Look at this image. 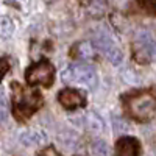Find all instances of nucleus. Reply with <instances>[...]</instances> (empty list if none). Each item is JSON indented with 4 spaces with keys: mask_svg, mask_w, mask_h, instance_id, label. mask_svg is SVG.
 Here are the masks:
<instances>
[{
    "mask_svg": "<svg viewBox=\"0 0 156 156\" xmlns=\"http://www.w3.org/2000/svg\"><path fill=\"white\" fill-rule=\"evenodd\" d=\"M94 45L101 51L103 55H105V58L112 64V66H120L122 61H123V53L122 50L117 47V44L114 42V39L108 34V33H97L92 39Z\"/></svg>",
    "mask_w": 156,
    "mask_h": 156,
    "instance_id": "4",
    "label": "nucleus"
},
{
    "mask_svg": "<svg viewBox=\"0 0 156 156\" xmlns=\"http://www.w3.org/2000/svg\"><path fill=\"white\" fill-rule=\"evenodd\" d=\"M45 2H53V0H45Z\"/></svg>",
    "mask_w": 156,
    "mask_h": 156,
    "instance_id": "16",
    "label": "nucleus"
},
{
    "mask_svg": "<svg viewBox=\"0 0 156 156\" xmlns=\"http://www.w3.org/2000/svg\"><path fill=\"white\" fill-rule=\"evenodd\" d=\"M117 156H139V142L134 137H120L115 144Z\"/></svg>",
    "mask_w": 156,
    "mask_h": 156,
    "instance_id": "8",
    "label": "nucleus"
},
{
    "mask_svg": "<svg viewBox=\"0 0 156 156\" xmlns=\"http://www.w3.org/2000/svg\"><path fill=\"white\" fill-rule=\"evenodd\" d=\"M134 58L137 62L156 61V39L147 30H139L134 36Z\"/></svg>",
    "mask_w": 156,
    "mask_h": 156,
    "instance_id": "3",
    "label": "nucleus"
},
{
    "mask_svg": "<svg viewBox=\"0 0 156 156\" xmlns=\"http://www.w3.org/2000/svg\"><path fill=\"white\" fill-rule=\"evenodd\" d=\"M58 101L61 103V106L67 108V109H73V108H81L84 106L86 103V97L83 92H80V90L76 89H62L59 95H58Z\"/></svg>",
    "mask_w": 156,
    "mask_h": 156,
    "instance_id": "6",
    "label": "nucleus"
},
{
    "mask_svg": "<svg viewBox=\"0 0 156 156\" xmlns=\"http://www.w3.org/2000/svg\"><path fill=\"white\" fill-rule=\"evenodd\" d=\"M8 115V100L5 95V90L0 87V120H6Z\"/></svg>",
    "mask_w": 156,
    "mask_h": 156,
    "instance_id": "13",
    "label": "nucleus"
},
{
    "mask_svg": "<svg viewBox=\"0 0 156 156\" xmlns=\"http://www.w3.org/2000/svg\"><path fill=\"white\" fill-rule=\"evenodd\" d=\"M47 134L42 129H27L19 136V142L23 147H37L47 142Z\"/></svg>",
    "mask_w": 156,
    "mask_h": 156,
    "instance_id": "7",
    "label": "nucleus"
},
{
    "mask_svg": "<svg viewBox=\"0 0 156 156\" xmlns=\"http://www.w3.org/2000/svg\"><path fill=\"white\" fill-rule=\"evenodd\" d=\"M72 55L75 58H80V59H90L95 56V45H94V42H89V41L76 42L73 45Z\"/></svg>",
    "mask_w": 156,
    "mask_h": 156,
    "instance_id": "10",
    "label": "nucleus"
},
{
    "mask_svg": "<svg viewBox=\"0 0 156 156\" xmlns=\"http://www.w3.org/2000/svg\"><path fill=\"white\" fill-rule=\"evenodd\" d=\"M84 128L92 134H101L103 129H105V123H103L101 117L92 111L84 115Z\"/></svg>",
    "mask_w": 156,
    "mask_h": 156,
    "instance_id": "9",
    "label": "nucleus"
},
{
    "mask_svg": "<svg viewBox=\"0 0 156 156\" xmlns=\"http://www.w3.org/2000/svg\"><path fill=\"white\" fill-rule=\"evenodd\" d=\"M128 114L134 120L144 122L148 120L156 112V98L150 92H142L137 95H133L126 100Z\"/></svg>",
    "mask_w": 156,
    "mask_h": 156,
    "instance_id": "2",
    "label": "nucleus"
},
{
    "mask_svg": "<svg viewBox=\"0 0 156 156\" xmlns=\"http://www.w3.org/2000/svg\"><path fill=\"white\" fill-rule=\"evenodd\" d=\"M61 78L64 83H76L87 89H95L98 84V75L95 69L86 62H75L66 66Z\"/></svg>",
    "mask_w": 156,
    "mask_h": 156,
    "instance_id": "1",
    "label": "nucleus"
},
{
    "mask_svg": "<svg viewBox=\"0 0 156 156\" xmlns=\"http://www.w3.org/2000/svg\"><path fill=\"white\" fill-rule=\"evenodd\" d=\"M90 151H92L94 156H108L109 153V148H108V144L101 139H97L90 144Z\"/></svg>",
    "mask_w": 156,
    "mask_h": 156,
    "instance_id": "12",
    "label": "nucleus"
},
{
    "mask_svg": "<svg viewBox=\"0 0 156 156\" xmlns=\"http://www.w3.org/2000/svg\"><path fill=\"white\" fill-rule=\"evenodd\" d=\"M14 33V23L9 17H2L0 19V37L2 39H9Z\"/></svg>",
    "mask_w": 156,
    "mask_h": 156,
    "instance_id": "11",
    "label": "nucleus"
},
{
    "mask_svg": "<svg viewBox=\"0 0 156 156\" xmlns=\"http://www.w3.org/2000/svg\"><path fill=\"white\" fill-rule=\"evenodd\" d=\"M25 78H27V81L30 84L50 86L53 83V78H55V67L48 61H39L27 69Z\"/></svg>",
    "mask_w": 156,
    "mask_h": 156,
    "instance_id": "5",
    "label": "nucleus"
},
{
    "mask_svg": "<svg viewBox=\"0 0 156 156\" xmlns=\"http://www.w3.org/2000/svg\"><path fill=\"white\" fill-rule=\"evenodd\" d=\"M8 70H9V62L5 58H0V81H2V78L6 75Z\"/></svg>",
    "mask_w": 156,
    "mask_h": 156,
    "instance_id": "15",
    "label": "nucleus"
},
{
    "mask_svg": "<svg viewBox=\"0 0 156 156\" xmlns=\"http://www.w3.org/2000/svg\"><path fill=\"white\" fill-rule=\"evenodd\" d=\"M112 125H114V131L115 133H125V131H128V128H129L128 123L123 119H120V117H114Z\"/></svg>",
    "mask_w": 156,
    "mask_h": 156,
    "instance_id": "14",
    "label": "nucleus"
}]
</instances>
